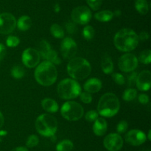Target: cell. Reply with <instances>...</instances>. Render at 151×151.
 <instances>
[{"mask_svg":"<svg viewBox=\"0 0 151 151\" xmlns=\"http://www.w3.org/2000/svg\"><path fill=\"white\" fill-rule=\"evenodd\" d=\"M138 35L129 28H124L118 31L114 38V45L118 50L128 52L134 50L139 44Z\"/></svg>","mask_w":151,"mask_h":151,"instance_id":"1","label":"cell"},{"mask_svg":"<svg viewBox=\"0 0 151 151\" xmlns=\"http://www.w3.org/2000/svg\"><path fill=\"white\" fill-rule=\"evenodd\" d=\"M58 71L55 66L48 61L40 64L35 70V78L38 84L43 86H50L55 82Z\"/></svg>","mask_w":151,"mask_h":151,"instance_id":"2","label":"cell"},{"mask_svg":"<svg viewBox=\"0 0 151 151\" xmlns=\"http://www.w3.org/2000/svg\"><path fill=\"white\" fill-rule=\"evenodd\" d=\"M119 107L120 105L117 96L112 93H107L100 98L97 110L102 116L110 118L117 113Z\"/></svg>","mask_w":151,"mask_h":151,"instance_id":"3","label":"cell"},{"mask_svg":"<svg viewBox=\"0 0 151 151\" xmlns=\"http://www.w3.org/2000/svg\"><path fill=\"white\" fill-rule=\"evenodd\" d=\"M91 71V65L83 58H73L67 65L68 73L74 79H84L89 76Z\"/></svg>","mask_w":151,"mask_h":151,"instance_id":"4","label":"cell"},{"mask_svg":"<svg viewBox=\"0 0 151 151\" xmlns=\"http://www.w3.org/2000/svg\"><path fill=\"white\" fill-rule=\"evenodd\" d=\"M35 128L41 136L51 137L58 129V121L53 115L44 113L39 115L35 121Z\"/></svg>","mask_w":151,"mask_h":151,"instance_id":"5","label":"cell"},{"mask_svg":"<svg viewBox=\"0 0 151 151\" xmlns=\"http://www.w3.org/2000/svg\"><path fill=\"white\" fill-rule=\"evenodd\" d=\"M81 93L79 83L74 79L65 78L58 85V93L61 99H72L77 98Z\"/></svg>","mask_w":151,"mask_h":151,"instance_id":"6","label":"cell"},{"mask_svg":"<svg viewBox=\"0 0 151 151\" xmlns=\"http://www.w3.org/2000/svg\"><path fill=\"white\" fill-rule=\"evenodd\" d=\"M63 117L69 121H77L83 115V108L76 102L69 101L63 104L60 109Z\"/></svg>","mask_w":151,"mask_h":151,"instance_id":"7","label":"cell"},{"mask_svg":"<svg viewBox=\"0 0 151 151\" xmlns=\"http://www.w3.org/2000/svg\"><path fill=\"white\" fill-rule=\"evenodd\" d=\"M71 16L72 22L75 24L86 25L91 19V12L86 6H79L73 9Z\"/></svg>","mask_w":151,"mask_h":151,"instance_id":"8","label":"cell"},{"mask_svg":"<svg viewBox=\"0 0 151 151\" xmlns=\"http://www.w3.org/2000/svg\"><path fill=\"white\" fill-rule=\"evenodd\" d=\"M16 19L10 13L0 14V33L9 34L13 32L16 26Z\"/></svg>","mask_w":151,"mask_h":151,"instance_id":"9","label":"cell"},{"mask_svg":"<svg viewBox=\"0 0 151 151\" xmlns=\"http://www.w3.org/2000/svg\"><path fill=\"white\" fill-rule=\"evenodd\" d=\"M138 59L132 53H126L121 56L119 59V68L125 73L132 72L138 66Z\"/></svg>","mask_w":151,"mask_h":151,"instance_id":"10","label":"cell"},{"mask_svg":"<svg viewBox=\"0 0 151 151\" xmlns=\"http://www.w3.org/2000/svg\"><path fill=\"white\" fill-rule=\"evenodd\" d=\"M103 144L109 151H119L123 146V139L117 133H110L104 139Z\"/></svg>","mask_w":151,"mask_h":151,"instance_id":"11","label":"cell"},{"mask_svg":"<svg viewBox=\"0 0 151 151\" xmlns=\"http://www.w3.org/2000/svg\"><path fill=\"white\" fill-rule=\"evenodd\" d=\"M39 62L40 53L35 49L27 48L22 53V62L27 68H35Z\"/></svg>","mask_w":151,"mask_h":151,"instance_id":"12","label":"cell"},{"mask_svg":"<svg viewBox=\"0 0 151 151\" xmlns=\"http://www.w3.org/2000/svg\"><path fill=\"white\" fill-rule=\"evenodd\" d=\"M78 50L76 42L72 38H65L60 44V51L63 57L66 59H73Z\"/></svg>","mask_w":151,"mask_h":151,"instance_id":"13","label":"cell"},{"mask_svg":"<svg viewBox=\"0 0 151 151\" xmlns=\"http://www.w3.org/2000/svg\"><path fill=\"white\" fill-rule=\"evenodd\" d=\"M125 142L133 146H139L146 142L147 137L142 131L139 130H131L125 135Z\"/></svg>","mask_w":151,"mask_h":151,"instance_id":"14","label":"cell"},{"mask_svg":"<svg viewBox=\"0 0 151 151\" xmlns=\"http://www.w3.org/2000/svg\"><path fill=\"white\" fill-rule=\"evenodd\" d=\"M137 88L141 91H147L150 88L151 73L149 70H143L137 76L136 81Z\"/></svg>","mask_w":151,"mask_h":151,"instance_id":"15","label":"cell"},{"mask_svg":"<svg viewBox=\"0 0 151 151\" xmlns=\"http://www.w3.org/2000/svg\"><path fill=\"white\" fill-rule=\"evenodd\" d=\"M84 90L89 93H94L100 91L102 87V82L97 78H92L88 79L84 84Z\"/></svg>","mask_w":151,"mask_h":151,"instance_id":"16","label":"cell"},{"mask_svg":"<svg viewBox=\"0 0 151 151\" xmlns=\"http://www.w3.org/2000/svg\"><path fill=\"white\" fill-rule=\"evenodd\" d=\"M107 130V122L104 118H97L93 125V131L97 136H102Z\"/></svg>","mask_w":151,"mask_h":151,"instance_id":"17","label":"cell"},{"mask_svg":"<svg viewBox=\"0 0 151 151\" xmlns=\"http://www.w3.org/2000/svg\"><path fill=\"white\" fill-rule=\"evenodd\" d=\"M43 109L49 113H56L58 110V105L57 102L50 98H46L41 102Z\"/></svg>","mask_w":151,"mask_h":151,"instance_id":"18","label":"cell"},{"mask_svg":"<svg viewBox=\"0 0 151 151\" xmlns=\"http://www.w3.org/2000/svg\"><path fill=\"white\" fill-rule=\"evenodd\" d=\"M102 70L106 74H110L114 70V64L111 56L108 54H105L102 58L101 62Z\"/></svg>","mask_w":151,"mask_h":151,"instance_id":"19","label":"cell"},{"mask_svg":"<svg viewBox=\"0 0 151 151\" xmlns=\"http://www.w3.org/2000/svg\"><path fill=\"white\" fill-rule=\"evenodd\" d=\"M16 25L20 30H27L32 26V20L28 16H22L19 19Z\"/></svg>","mask_w":151,"mask_h":151,"instance_id":"20","label":"cell"},{"mask_svg":"<svg viewBox=\"0 0 151 151\" xmlns=\"http://www.w3.org/2000/svg\"><path fill=\"white\" fill-rule=\"evenodd\" d=\"M114 17V13L110 10H102L95 13L94 18L100 22H106L111 20Z\"/></svg>","mask_w":151,"mask_h":151,"instance_id":"21","label":"cell"},{"mask_svg":"<svg viewBox=\"0 0 151 151\" xmlns=\"http://www.w3.org/2000/svg\"><path fill=\"white\" fill-rule=\"evenodd\" d=\"M135 7L137 11L142 15L147 14L149 10V5L147 0H136Z\"/></svg>","mask_w":151,"mask_h":151,"instance_id":"22","label":"cell"},{"mask_svg":"<svg viewBox=\"0 0 151 151\" xmlns=\"http://www.w3.org/2000/svg\"><path fill=\"white\" fill-rule=\"evenodd\" d=\"M74 147L72 142L68 139L61 141L56 145V150L57 151H72Z\"/></svg>","mask_w":151,"mask_h":151,"instance_id":"23","label":"cell"},{"mask_svg":"<svg viewBox=\"0 0 151 151\" xmlns=\"http://www.w3.org/2000/svg\"><path fill=\"white\" fill-rule=\"evenodd\" d=\"M44 59H46V60H47L48 62H51L52 64H55V65H60V62H61L55 50H54L52 48L47 53Z\"/></svg>","mask_w":151,"mask_h":151,"instance_id":"24","label":"cell"},{"mask_svg":"<svg viewBox=\"0 0 151 151\" xmlns=\"http://www.w3.org/2000/svg\"><path fill=\"white\" fill-rule=\"evenodd\" d=\"M50 32L52 34V36L55 38H61L64 36V31L62 28L61 26H60L58 24H53L50 28Z\"/></svg>","mask_w":151,"mask_h":151,"instance_id":"25","label":"cell"},{"mask_svg":"<svg viewBox=\"0 0 151 151\" xmlns=\"http://www.w3.org/2000/svg\"><path fill=\"white\" fill-rule=\"evenodd\" d=\"M137 96V91L134 88H128L125 90L123 95H122V99L126 102H131L134 100Z\"/></svg>","mask_w":151,"mask_h":151,"instance_id":"26","label":"cell"},{"mask_svg":"<svg viewBox=\"0 0 151 151\" xmlns=\"http://www.w3.org/2000/svg\"><path fill=\"white\" fill-rule=\"evenodd\" d=\"M139 60L145 65H149L151 62V51L150 50H145L140 53Z\"/></svg>","mask_w":151,"mask_h":151,"instance_id":"27","label":"cell"},{"mask_svg":"<svg viewBox=\"0 0 151 151\" xmlns=\"http://www.w3.org/2000/svg\"><path fill=\"white\" fill-rule=\"evenodd\" d=\"M24 69L22 67L16 65L14 66L11 70V75L15 78H22L24 76Z\"/></svg>","mask_w":151,"mask_h":151,"instance_id":"28","label":"cell"},{"mask_svg":"<svg viewBox=\"0 0 151 151\" xmlns=\"http://www.w3.org/2000/svg\"><path fill=\"white\" fill-rule=\"evenodd\" d=\"M52 47H50V44H49L47 41H45V40H42L39 44V52H38V53H41L43 59H44L46 55H47V53H48V51Z\"/></svg>","mask_w":151,"mask_h":151,"instance_id":"29","label":"cell"},{"mask_svg":"<svg viewBox=\"0 0 151 151\" xmlns=\"http://www.w3.org/2000/svg\"><path fill=\"white\" fill-rule=\"evenodd\" d=\"M83 35L86 40L89 41V40L92 39L94 36V30L93 27L90 26V25L86 26L83 30Z\"/></svg>","mask_w":151,"mask_h":151,"instance_id":"30","label":"cell"},{"mask_svg":"<svg viewBox=\"0 0 151 151\" xmlns=\"http://www.w3.org/2000/svg\"><path fill=\"white\" fill-rule=\"evenodd\" d=\"M38 142H39V139L36 135H30L27 139L26 145L28 147H34L38 145Z\"/></svg>","mask_w":151,"mask_h":151,"instance_id":"31","label":"cell"},{"mask_svg":"<svg viewBox=\"0 0 151 151\" xmlns=\"http://www.w3.org/2000/svg\"><path fill=\"white\" fill-rule=\"evenodd\" d=\"M19 43H20V40L17 36H10L9 37H7V40H6V44L10 47H16L19 45Z\"/></svg>","mask_w":151,"mask_h":151,"instance_id":"32","label":"cell"},{"mask_svg":"<svg viewBox=\"0 0 151 151\" xmlns=\"http://www.w3.org/2000/svg\"><path fill=\"white\" fill-rule=\"evenodd\" d=\"M137 76H138V74H137V72L132 71V73L127 76V83H128V85L129 87H132L135 85L136 81H137Z\"/></svg>","mask_w":151,"mask_h":151,"instance_id":"33","label":"cell"},{"mask_svg":"<svg viewBox=\"0 0 151 151\" xmlns=\"http://www.w3.org/2000/svg\"><path fill=\"white\" fill-rule=\"evenodd\" d=\"M97 118H98V113H97L96 110L88 111L85 115L86 120L89 121V122L94 121Z\"/></svg>","mask_w":151,"mask_h":151,"instance_id":"34","label":"cell"},{"mask_svg":"<svg viewBox=\"0 0 151 151\" xmlns=\"http://www.w3.org/2000/svg\"><path fill=\"white\" fill-rule=\"evenodd\" d=\"M87 4H88L90 7H91L92 10H97L101 6L102 2H103V0H86Z\"/></svg>","mask_w":151,"mask_h":151,"instance_id":"35","label":"cell"},{"mask_svg":"<svg viewBox=\"0 0 151 151\" xmlns=\"http://www.w3.org/2000/svg\"><path fill=\"white\" fill-rule=\"evenodd\" d=\"M112 78L114 81L115 83L119 84V85H122L124 84L125 82V78L123 76V75L119 73H114L112 75Z\"/></svg>","mask_w":151,"mask_h":151,"instance_id":"36","label":"cell"},{"mask_svg":"<svg viewBox=\"0 0 151 151\" xmlns=\"http://www.w3.org/2000/svg\"><path fill=\"white\" fill-rule=\"evenodd\" d=\"M80 97H81V100L85 104H89L91 103V101H92V96H91V95L89 93H88V92L81 93Z\"/></svg>","mask_w":151,"mask_h":151,"instance_id":"37","label":"cell"},{"mask_svg":"<svg viewBox=\"0 0 151 151\" xmlns=\"http://www.w3.org/2000/svg\"><path fill=\"white\" fill-rule=\"evenodd\" d=\"M128 124L126 121H120L117 124L116 130L119 133H123L128 130Z\"/></svg>","mask_w":151,"mask_h":151,"instance_id":"38","label":"cell"},{"mask_svg":"<svg viewBox=\"0 0 151 151\" xmlns=\"http://www.w3.org/2000/svg\"><path fill=\"white\" fill-rule=\"evenodd\" d=\"M66 29L69 33L73 34L77 31L76 24L74 22H68L66 24Z\"/></svg>","mask_w":151,"mask_h":151,"instance_id":"39","label":"cell"},{"mask_svg":"<svg viewBox=\"0 0 151 151\" xmlns=\"http://www.w3.org/2000/svg\"><path fill=\"white\" fill-rule=\"evenodd\" d=\"M138 99H139V102L141 104H142V105H146V104L148 103L149 102L148 96L146 94H144V93L140 94L139 96Z\"/></svg>","mask_w":151,"mask_h":151,"instance_id":"40","label":"cell"},{"mask_svg":"<svg viewBox=\"0 0 151 151\" xmlns=\"http://www.w3.org/2000/svg\"><path fill=\"white\" fill-rule=\"evenodd\" d=\"M139 39H140L141 41H147L149 38V33L147 32H145V31H142L139 33V36H138Z\"/></svg>","mask_w":151,"mask_h":151,"instance_id":"41","label":"cell"},{"mask_svg":"<svg viewBox=\"0 0 151 151\" xmlns=\"http://www.w3.org/2000/svg\"><path fill=\"white\" fill-rule=\"evenodd\" d=\"M5 51H6V49H5V47L4 46V44L0 43V61L2 60L3 58H4V56H5Z\"/></svg>","mask_w":151,"mask_h":151,"instance_id":"42","label":"cell"},{"mask_svg":"<svg viewBox=\"0 0 151 151\" xmlns=\"http://www.w3.org/2000/svg\"><path fill=\"white\" fill-rule=\"evenodd\" d=\"M11 151H28V150L25 147H18L12 150Z\"/></svg>","mask_w":151,"mask_h":151,"instance_id":"43","label":"cell"},{"mask_svg":"<svg viewBox=\"0 0 151 151\" xmlns=\"http://www.w3.org/2000/svg\"><path fill=\"white\" fill-rule=\"evenodd\" d=\"M7 134V132L5 131V130H1V131H0V142H1L3 138L5 137Z\"/></svg>","mask_w":151,"mask_h":151,"instance_id":"44","label":"cell"},{"mask_svg":"<svg viewBox=\"0 0 151 151\" xmlns=\"http://www.w3.org/2000/svg\"><path fill=\"white\" fill-rule=\"evenodd\" d=\"M4 116H3L2 113L0 112V129L1 128V127H2L3 124H4Z\"/></svg>","mask_w":151,"mask_h":151,"instance_id":"45","label":"cell"},{"mask_svg":"<svg viewBox=\"0 0 151 151\" xmlns=\"http://www.w3.org/2000/svg\"><path fill=\"white\" fill-rule=\"evenodd\" d=\"M59 10H60V7H59L58 4H56L55 6V11L58 13V12H59Z\"/></svg>","mask_w":151,"mask_h":151,"instance_id":"46","label":"cell"},{"mask_svg":"<svg viewBox=\"0 0 151 151\" xmlns=\"http://www.w3.org/2000/svg\"><path fill=\"white\" fill-rule=\"evenodd\" d=\"M120 11H119V10H116V11H115V13H114V15H116V16H119V15H120Z\"/></svg>","mask_w":151,"mask_h":151,"instance_id":"47","label":"cell"},{"mask_svg":"<svg viewBox=\"0 0 151 151\" xmlns=\"http://www.w3.org/2000/svg\"><path fill=\"white\" fill-rule=\"evenodd\" d=\"M148 140H151V137H150V130L148 131Z\"/></svg>","mask_w":151,"mask_h":151,"instance_id":"48","label":"cell"},{"mask_svg":"<svg viewBox=\"0 0 151 151\" xmlns=\"http://www.w3.org/2000/svg\"><path fill=\"white\" fill-rule=\"evenodd\" d=\"M141 151H150V150L149 149H145V150H141Z\"/></svg>","mask_w":151,"mask_h":151,"instance_id":"49","label":"cell"}]
</instances>
